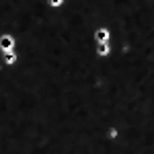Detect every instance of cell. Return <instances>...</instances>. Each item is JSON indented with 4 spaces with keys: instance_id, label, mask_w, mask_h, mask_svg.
<instances>
[{
    "instance_id": "6da1fadb",
    "label": "cell",
    "mask_w": 154,
    "mask_h": 154,
    "mask_svg": "<svg viewBox=\"0 0 154 154\" xmlns=\"http://www.w3.org/2000/svg\"><path fill=\"white\" fill-rule=\"evenodd\" d=\"M0 45H2L4 49H11V45H12V39H11V37H2V39H0Z\"/></svg>"
},
{
    "instance_id": "7a4b0ae2",
    "label": "cell",
    "mask_w": 154,
    "mask_h": 154,
    "mask_svg": "<svg viewBox=\"0 0 154 154\" xmlns=\"http://www.w3.org/2000/svg\"><path fill=\"white\" fill-rule=\"evenodd\" d=\"M107 37V31H101V33H97V39H105Z\"/></svg>"
}]
</instances>
